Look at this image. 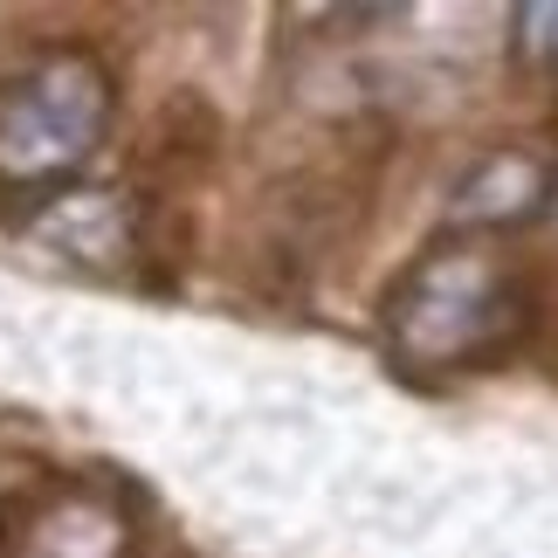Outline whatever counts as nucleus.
Returning a JSON list of instances; mask_svg holds the SVG:
<instances>
[{
    "mask_svg": "<svg viewBox=\"0 0 558 558\" xmlns=\"http://www.w3.org/2000/svg\"><path fill=\"white\" fill-rule=\"evenodd\" d=\"M379 338L407 379L483 373L531 338V283L489 234H448L386 290Z\"/></svg>",
    "mask_w": 558,
    "mask_h": 558,
    "instance_id": "obj_1",
    "label": "nucleus"
},
{
    "mask_svg": "<svg viewBox=\"0 0 558 558\" xmlns=\"http://www.w3.org/2000/svg\"><path fill=\"white\" fill-rule=\"evenodd\" d=\"M118 118V76L111 62L83 41H56V49L28 56L0 83V207L21 221L70 193L83 166L104 153Z\"/></svg>",
    "mask_w": 558,
    "mask_h": 558,
    "instance_id": "obj_2",
    "label": "nucleus"
},
{
    "mask_svg": "<svg viewBox=\"0 0 558 558\" xmlns=\"http://www.w3.org/2000/svg\"><path fill=\"white\" fill-rule=\"evenodd\" d=\"M21 228H28V242L49 248L56 263H70L83 276H118L138 255L145 214L124 186H70V193H56V201H41Z\"/></svg>",
    "mask_w": 558,
    "mask_h": 558,
    "instance_id": "obj_3",
    "label": "nucleus"
},
{
    "mask_svg": "<svg viewBox=\"0 0 558 558\" xmlns=\"http://www.w3.org/2000/svg\"><path fill=\"white\" fill-rule=\"evenodd\" d=\"M138 518L111 483H56L14 524L8 558H132Z\"/></svg>",
    "mask_w": 558,
    "mask_h": 558,
    "instance_id": "obj_4",
    "label": "nucleus"
},
{
    "mask_svg": "<svg viewBox=\"0 0 558 558\" xmlns=\"http://www.w3.org/2000/svg\"><path fill=\"white\" fill-rule=\"evenodd\" d=\"M551 186H558V173H551L538 153L504 145V153H483V159L456 180V193H448V221H456L462 234L518 228V221H531V214L551 207Z\"/></svg>",
    "mask_w": 558,
    "mask_h": 558,
    "instance_id": "obj_5",
    "label": "nucleus"
},
{
    "mask_svg": "<svg viewBox=\"0 0 558 558\" xmlns=\"http://www.w3.org/2000/svg\"><path fill=\"white\" fill-rule=\"evenodd\" d=\"M510 56L538 76H558V0H531L510 14Z\"/></svg>",
    "mask_w": 558,
    "mask_h": 558,
    "instance_id": "obj_6",
    "label": "nucleus"
},
{
    "mask_svg": "<svg viewBox=\"0 0 558 558\" xmlns=\"http://www.w3.org/2000/svg\"><path fill=\"white\" fill-rule=\"evenodd\" d=\"M551 228H558V186H551Z\"/></svg>",
    "mask_w": 558,
    "mask_h": 558,
    "instance_id": "obj_7",
    "label": "nucleus"
}]
</instances>
